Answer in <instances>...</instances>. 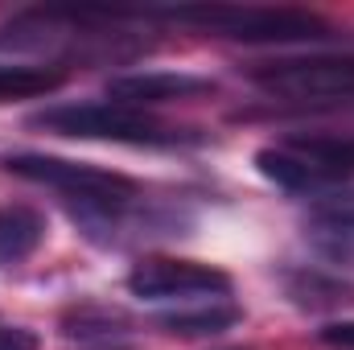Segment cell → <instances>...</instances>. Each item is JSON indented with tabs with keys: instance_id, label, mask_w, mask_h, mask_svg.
Listing matches in <instances>:
<instances>
[{
	"instance_id": "cell-7",
	"label": "cell",
	"mask_w": 354,
	"mask_h": 350,
	"mask_svg": "<svg viewBox=\"0 0 354 350\" xmlns=\"http://www.w3.org/2000/svg\"><path fill=\"white\" fill-rule=\"evenodd\" d=\"M214 87L210 79L198 75H181V71H145V75H120L107 83V95L115 103L128 107H145V103H174V99H194Z\"/></svg>"
},
{
	"instance_id": "cell-8",
	"label": "cell",
	"mask_w": 354,
	"mask_h": 350,
	"mask_svg": "<svg viewBox=\"0 0 354 350\" xmlns=\"http://www.w3.org/2000/svg\"><path fill=\"white\" fill-rule=\"evenodd\" d=\"M62 334H66L79 350H128L132 347L128 322H124L115 309H103V305L71 309L66 322H62Z\"/></svg>"
},
{
	"instance_id": "cell-3",
	"label": "cell",
	"mask_w": 354,
	"mask_h": 350,
	"mask_svg": "<svg viewBox=\"0 0 354 350\" xmlns=\"http://www.w3.org/2000/svg\"><path fill=\"white\" fill-rule=\"evenodd\" d=\"M33 128L75 140H111V145H181L189 140L181 128L149 116L145 107H128L115 99L103 103H58L33 116Z\"/></svg>"
},
{
	"instance_id": "cell-5",
	"label": "cell",
	"mask_w": 354,
	"mask_h": 350,
	"mask_svg": "<svg viewBox=\"0 0 354 350\" xmlns=\"http://www.w3.org/2000/svg\"><path fill=\"white\" fill-rule=\"evenodd\" d=\"M252 83L284 103H354V54H309L252 66Z\"/></svg>"
},
{
	"instance_id": "cell-13",
	"label": "cell",
	"mask_w": 354,
	"mask_h": 350,
	"mask_svg": "<svg viewBox=\"0 0 354 350\" xmlns=\"http://www.w3.org/2000/svg\"><path fill=\"white\" fill-rule=\"evenodd\" d=\"M0 350H37V334L25 326H4L0 322Z\"/></svg>"
},
{
	"instance_id": "cell-12",
	"label": "cell",
	"mask_w": 354,
	"mask_h": 350,
	"mask_svg": "<svg viewBox=\"0 0 354 350\" xmlns=\"http://www.w3.org/2000/svg\"><path fill=\"white\" fill-rule=\"evenodd\" d=\"M313 243L342 264H354V210H330L313 223Z\"/></svg>"
},
{
	"instance_id": "cell-11",
	"label": "cell",
	"mask_w": 354,
	"mask_h": 350,
	"mask_svg": "<svg viewBox=\"0 0 354 350\" xmlns=\"http://www.w3.org/2000/svg\"><path fill=\"white\" fill-rule=\"evenodd\" d=\"M239 322V309L227 301H202V305H181L174 317H165L169 334H223L227 326Z\"/></svg>"
},
{
	"instance_id": "cell-14",
	"label": "cell",
	"mask_w": 354,
	"mask_h": 350,
	"mask_svg": "<svg viewBox=\"0 0 354 350\" xmlns=\"http://www.w3.org/2000/svg\"><path fill=\"white\" fill-rule=\"evenodd\" d=\"M317 338L334 350H354V322H334V326H326Z\"/></svg>"
},
{
	"instance_id": "cell-9",
	"label": "cell",
	"mask_w": 354,
	"mask_h": 350,
	"mask_svg": "<svg viewBox=\"0 0 354 350\" xmlns=\"http://www.w3.org/2000/svg\"><path fill=\"white\" fill-rule=\"evenodd\" d=\"M46 243V214L29 202H0V264H25Z\"/></svg>"
},
{
	"instance_id": "cell-1",
	"label": "cell",
	"mask_w": 354,
	"mask_h": 350,
	"mask_svg": "<svg viewBox=\"0 0 354 350\" xmlns=\"http://www.w3.org/2000/svg\"><path fill=\"white\" fill-rule=\"evenodd\" d=\"M4 169L62 194L66 206L75 210V219H83L87 227H115L140 202V185L132 177L87 165V161H62V157H46V153H12V157H4Z\"/></svg>"
},
{
	"instance_id": "cell-4",
	"label": "cell",
	"mask_w": 354,
	"mask_h": 350,
	"mask_svg": "<svg viewBox=\"0 0 354 350\" xmlns=\"http://www.w3.org/2000/svg\"><path fill=\"white\" fill-rule=\"evenodd\" d=\"M256 169L280 190H326L354 177V136H288L256 153Z\"/></svg>"
},
{
	"instance_id": "cell-2",
	"label": "cell",
	"mask_w": 354,
	"mask_h": 350,
	"mask_svg": "<svg viewBox=\"0 0 354 350\" xmlns=\"http://www.w3.org/2000/svg\"><path fill=\"white\" fill-rule=\"evenodd\" d=\"M165 21L227 37V42H322L334 29L305 8H260V4H189V8H165Z\"/></svg>"
},
{
	"instance_id": "cell-6",
	"label": "cell",
	"mask_w": 354,
	"mask_h": 350,
	"mask_svg": "<svg viewBox=\"0 0 354 350\" xmlns=\"http://www.w3.org/2000/svg\"><path fill=\"white\" fill-rule=\"evenodd\" d=\"M128 293L140 301H153V305H202V301H227L231 276L198 260L149 256V260L132 264Z\"/></svg>"
},
{
	"instance_id": "cell-10",
	"label": "cell",
	"mask_w": 354,
	"mask_h": 350,
	"mask_svg": "<svg viewBox=\"0 0 354 350\" xmlns=\"http://www.w3.org/2000/svg\"><path fill=\"white\" fill-rule=\"evenodd\" d=\"M62 87V71L33 66V62H0V103L8 99H37Z\"/></svg>"
}]
</instances>
